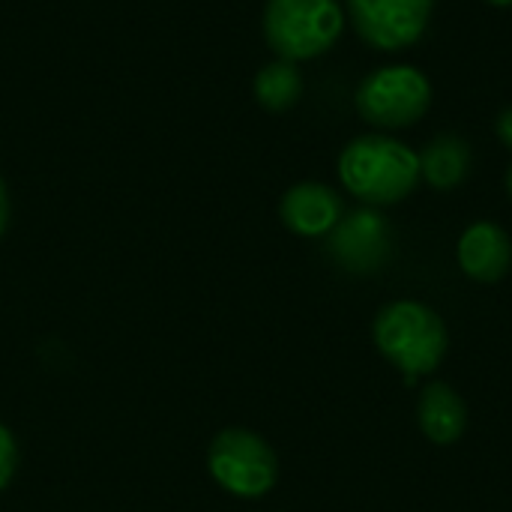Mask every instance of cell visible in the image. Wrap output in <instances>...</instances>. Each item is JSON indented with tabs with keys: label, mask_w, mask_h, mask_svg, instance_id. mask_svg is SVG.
<instances>
[{
	"label": "cell",
	"mask_w": 512,
	"mask_h": 512,
	"mask_svg": "<svg viewBox=\"0 0 512 512\" xmlns=\"http://www.w3.org/2000/svg\"><path fill=\"white\" fill-rule=\"evenodd\" d=\"M339 180L369 207H387L414 192L420 180V156L396 138L363 135L342 150Z\"/></svg>",
	"instance_id": "obj_1"
},
{
	"label": "cell",
	"mask_w": 512,
	"mask_h": 512,
	"mask_svg": "<svg viewBox=\"0 0 512 512\" xmlns=\"http://www.w3.org/2000/svg\"><path fill=\"white\" fill-rule=\"evenodd\" d=\"M378 351L405 375H429L447 357V324L435 309L417 300H396L384 306L372 327Z\"/></svg>",
	"instance_id": "obj_2"
},
{
	"label": "cell",
	"mask_w": 512,
	"mask_h": 512,
	"mask_svg": "<svg viewBox=\"0 0 512 512\" xmlns=\"http://www.w3.org/2000/svg\"><path fill=\"white\" fill-rule=\"evenodd\" d=\"M345 27L339 0H267L264 36L282 60H312L336 45Z\"/></svg>",
	"instance_id": "obj_3"
},
{
	"label": "cell",
	"mask_w": 512,
	"mask_h": 512,
	"mask_svg": "<svg viewBox=\"0 0 512 512\" xmlns=\"http://www.w3.org/2000/svg\"><path fill=\"white\" fill-rule=\"evenodd\" d=\"M210 477L234 498H264L279 480L273 447L249 429H225L207 450Z\"/></svg>",
	"instance_id": "obj_4"
},
{
	"label": "cell",
	"mask_w": 512,
	"mask_h": 512,
	"mask_svg": "<svg viewBox=\"0 0 512 512\" xmlns=\"http://www.w3.org/2000/svg\"><path fill=\"white\" fill-rule=\"evenodd\" d=\"M432 105V84L417 66H384L363 78L357 90V111L366 123L381 129L414 126Z\"/></svg>",
	"instance_id": "obj_5"
},
{
	"label": "cell",
	"mask_w": 512,
	"mask_h": 512,
	"mask_svg": "<svg viewBox=\"0 0 512 512\" xmlns=\"http://www.w3.org/2000/svg\"><path fill=\"white\" fill-rule=\"evenodd\" d=\"M435 0H348L354 30L381 51L411 48L429 27Z\"/></svg>",
	"instance_id": "obj_6"
},
{
	"label": "cell",
	"mask_w": 512,
	"mask_h": 512,
	"mask_svg": "<svg viewBox=\"0 0 512 512\" xmlns=\"http://www.w3.org/2000/svg\"><path fill=\"white\" fill-rule=\"evenodd\" d=\"M327 252L348 273H372L384 267L393 252L387 216H381L375 207L345 213L327 234Z\"/></svg>",
	"instance_id": "obj_7"
},
{
	"label": "cell",
	"mask_w": 512,
	"mask_h": 512,
	"mask_svg": "<svg viewBox=\"0 0 512 512\" xmlns=\"http://www.w3.org/2000/svg\"><path fill=\"white\" fill-rule=\"evenodd\" d=\"M279 216L300 237H324L345 216L342 198L324 183H297L282 195Z\"/></svg>",
	"instance_id": "obj_8"
},
{
	"label": "cell",
	"mask_w": 512,
	"mask_h": 512,
	"mask_svg": "<svg viewBox=\"0 0 512 512\" xmlns=\"http://www.w3.org/2000/svg\"><path fill=\"white\" fill-rule=\"evenodd\" d=\"M459 267L477 282H501L512 267L510 234L495 222H474L459 240Z\"/></svg>",
	"instance_id": "obj_9"
},
{
	"label": "cell",
	"mask_w": 512,
	"mask_h": 512,
	"mask_svg": "<svg viewBox=\"0 0 512 512\" xmlns=\"http://www.w3.org/2000/svg\"><path fill=\"white\" fill-rule=\"evenodd\" d=\"M420 429L432 444H456L468 429V405L450 384H429L420 396Z\"/></svg>",
	"instance_id": "obj_10"
},
{
	"label": "cell",
	"mask_w": 512,
	"mask_h": 512,
	"mask_svg": "<svg viewBox=\"0 0 512 512\" xmlns=\"http://www.w3.org/2000/svg\"><path fill=\"white\" fill-rule=\"evenodd\" d=\"M471 171V147L459 135H438L420 153V174L435 189H456Z\"/></svg>",
	"instance_id": "obj_11"
},
{
	"label": "cell",
	"mask_w": 512,
	"mask_h": 512,
	"mask_svg": "<svg viewBox=\"0 0 512 512\" xmlns=\"http://www.w3.org/2000/svg\"><path fill=\"white\" fill-rule=\"evenodd\" d=\"M303 93V75L291 60H276L255 75V99L267 111L291 108Z\"/></svg>",
	"instance_id": "obj_12"
},
{
	"label": "cell",
	"mask_w": 512,
	"mask_h": 512,
	"mask_svg": "<svg viewBox=\"0 0 512 512\" xmlns=\"http://www.w3.org/2000/svg\"><path fill=\"white\" fill-rule=\"evenodd\" d=\"M18 471V441L15 435L0 423V492L12 483Z\"/></svg>",
	"instance_id": "obj_13"
},
{
	"label": "cell",
	"mask_w": 512,
	"mask_h": 512,
	"mask_svg": "<svg viewBox=\"0 0 512 512\" xmlns=\"http://www.w3.org/2000/svg\"><path fill=\"white\" fill-rule=\"evenodd\" d=\"M495 129H498V138H501V141H504V144L512 150V108H507V111L498 117Z\"/></svg>",
	"instance_id": "obj_14"
},
{
	"label": "cell",
	"mask_w": 512,
	"mask_h": 512,
	"mask_svg": "<svg viewBox=\"0 0 512 512\" xmlns=\"http://www.w3.org/2000/svg\"><path fill=\"white\" fill-rule=\"evenodd\" d=\"M6 225H9V195H6V183L0 177V237L6 231Z\"/></svg>",
	"instance_id": "obj_15"
},
{
	"label": "cell",
	"mask_w": 512,
	"mask_h": 512,
	"mask_svg": "<svg viewBox=\"0 0 512 512\" xmlns=\"http://www.w3.org/2000/svg\"><path fill=\"white\" fill-rule=\"evenodd\" d=\"M486 3H492V6H512V0H486Z\"/></svg>",
	"instance_id": "obj_16"
},
{
	"label": "cell",
	"mask_w": 512,
	"mask_h": 512,
	"mask_svg": "<svg viewBox=\"0 0 512 512\" xmlns=\"http://www.w3.org/2000/svg\"><path fill=\"white\" fill-rule=\"evenodd\" d=\"M507 192H510V198H512V165H510V171H507Z\"/></svg>",
	"instance_id": "obj_17"
}]
</instances>
